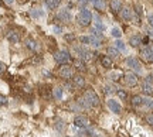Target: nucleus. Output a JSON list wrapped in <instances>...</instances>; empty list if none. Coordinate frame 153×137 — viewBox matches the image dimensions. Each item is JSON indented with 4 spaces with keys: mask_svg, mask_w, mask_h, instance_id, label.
<instances>
[{
    "mask_svg": "<svg viewBox=\"0 0 153 137\" xmlns=\"http://www.w3.org/2000/svg\"><path fill=\"white\" fill-rule=\"evenodd\" d=\"M116 93H118V96H119V98L122 99V100H125L126 96H128V95H126V92H123V91H118Z\"/></svg>",
    "mask_w": 153,
    "mask_h": 137,
    "instance_id": "obj_35",
    "label": "nucleus"
},
{
    "mask_svg": "<svg viewBox=\"0 0 153 137\" xmlns=\"http://www.w3.org/2000/svg\"><path fill=\"white\" fill-rule=\"evenodd\" d=\"M148 24L150 26V27H153V13L148 14Z\"/></svg>",
    "mask_w": 153,
    "mask_h": 137,
    "instance_id": "obj_36",
    "label": "nucleus"
},
{
    "mask_svg": "<svg viewBox=\"0 0 153 137\" xmlns=\"http://www.w3.org/2000/svg\"><path fill=\"white\" fill-rule=\"evenodd\" d=\"M26 45H27L28 49H31V51H34V52H37L38 49H40V45H38L34 40H27V41H26Z\"/></svg>",
    "mask_w": 153,
    "mask_h": 137,
    "instance_id": "obj_18",
    "label": "nucleus"
},
{
    "mask_svg": "<svg viewBox=\"0 0 153 137\" xmlns=\"http://www.w3.org/2000/svg\"><path fill=\"white\" fill-rule=\"evenodd\" d=\"M4 69H6V65L1 62V61H0V74H3V72H4Z\"/></svg>",
    "mask_w": 153,
    "mask_h": 137,
    "instance_id": "obj_39",
    "label": "nucleus"
},
{
    "mask_svg": "<svg viewBox=\"0 0 153 137\" xmlns=\"http://www.w3.org/2000/svg\"><path fill=\"white\" fill-rule=\"evenodd\" d=\"M53 31H54L55 34H61V28L57 27V26H54V27H53Z\"/></svg>",
    "mask_w": 153,
    "mask_h": 137,
    "instance_id": "obj_38",
    "label": "nucleus"
},
{
    "mask_svg": "<svg viewBox=\"0 0 153 137\" xmlns=\"http://www.w3.org/2000/svg\"><path fill=\"white\" fill-rule=\"evenodd\" d=\"M54 129L58 133H64V130H65V123H64L62 120H57L54 123Z\"/></svg>",
    "mask_w": 153,
    "mask_h": 137,
    "instance_id": "obj_20",
    "label": "nucleus"
},
{
    "mask_svg": "<svg viewBox=\"0 0 153 137\" xmlns=\"http://www.w3.org/2000/svg\"><path fill=\"white\" fill-rule=\"evenodd\" d=\"M58 74H60V77L64 78V79H70V78L74 77V69H72L71 66H68V65L65 64V65H62V66L60 68Z\"/></svg>",
    "mask_w": 153,
    "mask_h": 137,
    "instance_id": "obj_9",
    "label": "nucleus"
},
{
    "mask_svg": "<svg viewBox=\"0 0 153 137\" xmlns=\"http://www.w3.org/2000/svg\"><path fill=\"white\" fill-rule=\"evenodd\" d=\"M140 58L145 62L152 64L153 62V44H145L140 48Z\"/></svg>",
    "mask_w": 153,
    "mask_h": 137,
    "instance_id": "obj_2",
    "label": "nucleus"
},
{
    "mask_svg": "<svg viewBox=\"0 0 153 137\" xmlns=\"http://www.w3.org/2000/svg\"><path fill=\"white\" fill-rule=\"evenodd\" d=\"M74 66H75L76 69H78V71H85V69H87V68H85V62H84V61L82 60H79V61H75V62H74Z\"/></svg>",
    "mask_w": 153,
    "mask_h": 137,
    "instance_id": "obj_28",
    "label": "nucleus"
},
{
    "mask_svg": "<svg viewBox=\"0 0 153 137\" xmlns=\"http://www.w3.org/2000/svg\"><path fill=\"white\" fill-rule=\"evenodd\" d=\"M62 91H64L62 88H54V91H53V98H54L55 100H61V99H62Z\"/></svg>",
    "mask_w": 153,
    "mask_h": 137,
    "instance_id": "obj_22",
    "label": "nucleus"
},
{
    "mask_svg": "<svg viewBox=\"0 0 153 137\" xmlns=\"http://www.w3.org/2000/svg\"><path fill=\"white\" fill-rule=\"evenodd\" d=\"M122 77H123V74H122V72H119V71H112V72H109V75H108L109 81H112V82L119 81Z\"/></svg>",
    "mask_w": 153,
    "mask_h": 137,
    "instance_id": "obj_17",
    "label": "nucleus"
},
{
    "mask_svg": "<svg viewBox=\"0 0 153 137\" xmlns=\"http://www.w3.org/2000/svg\"><path fill=\"white\" fill-rule=\"evenodd\" d=\"M58 18H60L61 21H64V23L71 21L72 14H71V11H70V9H61V10L58 11Z\"/></svg>",
    "mask_w": 153,
    "mask_h": 137,
    "instance_id": "obj_10",
    "label": "nucleus"
},
{
    "mask_svg": "<svg viewBox=\"0 0 153 137\" xmlns=\"http://www.w3.org/2000/svg\"><path fill=\"white\" fill-rule=\"evenodd\" d=\"M115 44H116V49H118V51H122V52H125V51H126L125 43H123V41H122L120 38H118V41H116Z\"/></svg>",
    "mask_w": 153,
    "mask_h": 137,
    "instance_id": "obj_30",
    "label": "nucleus"
},
{
    "mask_svg": "<svg viewBox=\"0 0 153 137\" xmlns=\"http://www.w3.org/2000/svg\"><path fill=\"white\" fill-rule=\"evenodd\" d=\"M6 103H7V99H6V96L0 95V105H6Z\"/></svg>",
    "mask_w": 153,
    "mask_h": 137,
    "instance_id": "obj_37",
    "label": "nucleus"
},
{
    "mask_svg": "<svg viewBox=\"0 0 153 137\" xmlns=\"http://www.w3.org/2000/svg\"><path fill=\"white\" fill-rule=\"evenodd\" d=\"M78 23L81 24V26H84V27H87V26H89L91 24V21H92V13L88 10V9H81V11L78 13Z\"/></svg>",
    "mask_w": 153,
    "mask_h": 137,
    "instance_id": "obj_1",
    "label": "nucleus"
},
{
    "mask_svg": "<svg viewBox=\"0 0 153 137\" xmlns=\"http://www.w3.org/2000/svg\"><path fill=\"white\" fill-rule=\"evenodd\" d=\"M146 122H148L149 126L153 127V113H152V115H148V116H146Z\"/></svg>",
    "mask_w": 153,
    "mask_h": 137,
    "instance_id": "obj_34",
    "label": "nucleus"
},
{
    "mask_svg": "<svg viewBox=\"0 0 153 137\" xmlns=\"http://www.w3.org/2000/svg\"><path fill=\"white\" fill-rule=\"evenodd\" d=\"M84 98H85V100L89 103V106H91V108H97V106L99 105L98 95L94 92V91H91V89L85 91V93H84Z\"/></svg>",
    "mask_w": 153,
    "mask_h": 137,
    "instance_id": "obj_4",
    "label": "nucleus"
},
{
    "mask_svg": "<svg viewBox=\"0 0 153 137\" xmlns=\"http://www.w3.org/2000/svg\"><path fill=\"white\" fill-rule=\"evenodd\" d=\"M72 83L78 88H84L85 86V79L81 75H75V77H72Z\"/></svg>",
    "mask_w": 153,
    "mask_h": 137,
    "instance_id": "obj_16",
    "label": "nucleus"
},
{
    "mask_svg": "<svg viewBox=\"0 0 153 137\" xmlns=\"http://www.w3.org/2000/svg\"><path fill=\"white\" fill-rule=\"evenodd\" d=\"M31 16H33L34 18H40V17H44V11L40 10V9H34V10H31Z\"/></svg>",
    "mask_w": 153,
    "mask_h": 137,
    "instance_id": "obj_33",
    "label": "nucleus"
},
{
    "mask_svg": "<svg viewBox=\"0 0 153 137\" xmlns=\"http://www.w3.org/2000/svg\"><path fill=\"white\" fill-rule=\"evenodd\" d=\"M119 11H120V18H122L123 21H131L132 20V13H133V10H131L129 7H122Z\"/></svg>",
    "mask_w": 153,
    "mask_h": 137,
    "instance_id": "obj_12",
    "label": "nucleus"
},
{
    "mask_svg": "<svg viewBox=\"0 0 153 137\" xmlns=\"http://www.w3.org/2000/svg\"><path fill=\"white\" fill-rule=\"evenodd\" d=\"M45 4H47V7H48L50 10H55L57 7H58V1H55V0H45Z\"/></svg>",
    "mask_w": 153,
    "mask_h": 137,
    "instance_id": "obj_27",
    "label": "nucleus"
},
{
    "mask_svg": "<svg viewBox=\"0 0 153 137\" xmlns=\"http://www.w3.org/2000/svg\"><path fill=\"white\" fill-rule=\"evenodd\" d=\"M74 124L79 129H87L89 126V120H88L87 116H82V115H78L74 117Z\"/></svg>",
    "mask_w": 153,
    "mask_h": 137,
    "instance_id": "obj_8",
    "label": "nucleus"
},
{
    "mask_svg": "<svg viewBox=\"0 0 153 137\" xmlns=\"http://www.w3.org/2000/svg\"><path fill=\"white\" fill-rule=\"evenodd\" d=\"M142 91L145 95H148V96H152L153 95V77L152 75H149L142 83Z\"/></svg>",
    "mask_w": 153,
    "mask_h": 137,
    "instance_id": "obj_5",
    "label": "nucleus"
},
{
    "mask_svg": "<svg viewBox=\"0 0 153 137\" xmlns=\"http://www.w3.org/2000/svg\"><path fill=\"white\" fill-rule=\"evenodd\" d=\"M54 60H55V62H58V64H61V65H65V64H70L71 55H70L68 51L62 49V51H57V52H55Z\"/></svg>",
    "mask_w": 153,
    "mask_h": 137,
    "instance_id": "obj_3",
    "label": "nucleus"
},
{
    "mask_svg": "<svg viewBox=\"0 0 153 137\" xmlns=\"http://www.w3.org/2000/svg\"><path fill=\"white\" fill-rule=\"evenodd\" d=\"M106 52H108V57H109V58H116V57L119 55V51L115 48V47H108Z\"/></svg>",
    "mask_w": 153,
    "mask_h": 137,
    "instance_id": "obj_24",
    "label": "nucleus"
},
{
    "mask_svg": "<svg viewBox=\"0 0 153 137\" xmlns=\"http://www.w3.org/2000/svg\"><path fill=\"white\" fill-rule=\"evenodd\" d=\"M108 108H109L111 112H114V113H120L122 112V106H120V103L118 102V100H114V99H109L108 100Z\"/></svg>",
    "mask_w": 153,
    "mask_h": 137,
    "instance_id": "obj_11",
    "label": "nucleus"
},
{
    "mask_svg": "<svg viewBox=\"0 0 153 137\" xmlns=\"http://www.w3.org/2000/svg\"><path fill=\"white\" fill-rule=\"evenodd\" d=\"M101 64H102L104 68H111V66H112V60H111L108 55H106V57H102V58H101Z\"/></svg>",
    "mask_w": 153,
    "mask_h": 137,
    "instance_id": "obj_25",
    "label": "nucleus"
},
{
    "mask_svg": "<svg viewBox=\"0 0 153 137\" xmlns=\"http://www.w3.org/2000/svg\"><path fill=\"white\" fill-rule=\"evenodd\" d=\"M148 35L150 37V38H153V30H150V31H148Z\"/></svg>",
    "mask_w": 153,
    "mask_h": 137,
    "instance_id": "obj_41",
    "label": "nucleus"
},
{
    "mask_svg": "<svg viewBox=\"0 0 153 137\" xmlns=\"http://www.w3.org/2000/svg\"><path fill=\"white\" fill-rule=\"evenodd\" d=\"M7 40L10 43H13V44H16V43L20 41V34L17 33V31H9L7 33Z\"/></svg>",
    "mask_w": 153,
    "mask_h": 137,
    "instance_id": "obj_15",
    "label": "nucleus"
},
{
    "mask_svg": "<svg viewBox=\"0 0 153 137\" xmlns=\"http://www.w3.org/2000/svg\"><path fill=\"white\" fill-rule=\"evenodd\" d=\"M142 44V37L140 35H131V38H129V45L133 47V48H137V47H140Z\"/></svg>",
    "mask_w": 153,
    "mask_h": 137,
    "instance_id": "obj_14",
    "label": "nucleus"
},
{
    "mask_svg": "<svg viewBox=\"0 0 153 137\" xmlns=\"http://www.w3.org/2000/svg\"><path fill=\"white\" fill-rule=\"evenodd\" d=\"M111 9L114 13H118V11L122 9V4H120V0H111Z\"/></svg>",
    "mask_w": 153,
    "mask_h": 137,
    "instance_id": "obj_19",
    "label": "nucleus"
},
{
    "mask_svg": "<svg viewBox=\"0 0 153 137\" xmlns=\"http://www.w3.org/2000/svg\"><path fill=\"white\" fill-rule=\"evenodd\" d=\"M123 81L128 86H136L137 82H139V78H137L136 74H133V72H128L123 75Z\"/></svg>",
    "mask_w": 153,
    "mask_h": 137,
    "instance_id": "obj_7",
    "label": "nucleus"
},
{
    "mask_svg": "<svg viewBox=\"0 0 153 137\" xmlns=\"http://www.w3.org/2000/svg\"><path fill=\"white\" fill-rule=\"evenodd\" d=\"M92 3H94V7H95V9H98V10H104L105 9L104 0H95V1H92Z\"/></svg>",
    "mask_w": 153,
    "mask_h": 137,
    "instance_id": "obj_31",
    "label": "nucleus"
},
{
    "mask_svg": "<svg viewBox=\"0 0 153 137\" xmlns=\"http://www.w3.org/2000/svg\"><path fill=\"white\" fill-rule=\"evenodd\" d=\"M111 35H112V37H115L116 40L120 38V35H122V31H120V28H119V27H114L112 30H111Z\"/></svg>",
    "mask_w": 153,
    "mask_h": 137,
    "instance_id": "obj_29",
    "label": "nucleus"
},
{
    "mask_svg": "<svg viewBox=\"0 0 153 137\" xmlns=\"http://www.w3.org/2000/svg\"><path fill=\"white\" fill-rule=\"evenodd\" d=\"M87 1H95V0H87Z\"/></svg>",
    "mask_w": 153,
    "mask_h": 137,
    "instance_id": "obj_42",
    "label": "nucleus"
},
{
    "mask_svg": "<svg viewBox=\"0 0 153 137\" xmlns=\"http://www.w3.org/2000/svg\"><path fill=\"white\" fill-rule=\"evenodd\" d=\"M140 108L153 109V100L150 98H142V106H140Z\"/></svg>",
    "mask_w": 153,
    "mask_h": 137,
    "instance_id": "obj_21",
    "label": "nucleus"
},
{
    "mask_svg": "<svg viewBox=\"0 0 153 137\" xmlns=\"http://www.w3.org/2000/svg\"><path fill=\"white\" fill-rule=\"evenodd\" d=\"M3 1H4L6 4H9V6H11L13 3H14V0H3Z\"/></svg>",
    "mask_w": 153,
    "mask_h": 137,
    "instance_id": "obj_40",
    "label": "nucleus"
},
{
    "mask_svg": "<svg viewBox=\"0 0 153 137\" xmlns=\"http://www.w3.org/2000/svg\"><path fill=\"white\" fill-rule=\"evenodd\" d=\"M126 65H128V68H131V69H133V71H136V72L142 71V65H140L139 60L135 58V57H128L126 58Z\"/></svg>",
    "mask_w": 153,
    "mask_h": 137,
    "instance_id": "obj_6",
    "label": "nucleus"
},
{
    "mask_svg": "<svg viewBox=\"0 0 153 137\" xmlns=\"http://www.w3.org/2000/svg\"><path fill=\"white\" fill-rule=\"evenodd\" d=\"M118 86L115 85L114 82H109V83H106L104 86V93L105 95H114V93H116L118 92Z\"/></svg>",
    "mask_w": 153,
    "mask_h": 137,
    "instance_id": "obj_13",
    "label": "nucleus"
},
{
    "mask_svg": "<svg viewBox=\"0 0 153 137\" xmlns=\"http://www.w3.org/2000/svg\"><path fill=\"white\" fill-rule=\"evenodd\" d=\"M79 41H81V44H84V45H91V35H81V37H79Z\"/></svg>",
    "mask_w": 153,
    "mask_h": 137,
    "instance_id": "obj_32",
    "label": "nucleus"
},
{
    "mask_svg": "<svg viewBox=\"0 0 153 137\" xmlns=\"http://www.w3.org/2000/svg\"><path fill=\"white\" fill-rule=\"evenodd\" d=\"M94 26H95V30H98V31H101V33H102V31H105V24L101 21V20H99L98 17L95 18V21H94Z\"/></svg>",
    "mask_w": 153,
    "mask_h": 137,
    "instance_id": "obj_23",
    "label": "nucleus"
},
{
    "mask_svg": "<svg viewBox=\"0 0 153 137\" xmlns=\"http://www.w3.org/2000/svg\"><path fill=\"white\" fill-rule=\"evenodd\" d=\"M132 106L140 108V106H142V96H139V95L133 96V98H132Z\"/></svg>",
    "mask_w": 153,
    "mask_h": 137,
    "instance_id": "obj_26",
    "label": "nucleus"
}]
</instances>
